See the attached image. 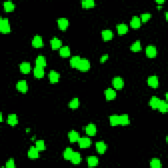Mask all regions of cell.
I'll return each instance as SVG.
<instances>
[{
    "mask_svg": "<svg viewBox=\"0 0 168 168\" xmlns=\"http://www.w3.org/2000/svg\"><path fill=\"white\" fill-rule=\"evenodd\" d=\"M0 31L2 33L7 34L11 32V26L7 18H1L0 20Z\"/></svg>",
    "mask_w": 168,
    "mask_h": 168,
    "instance_id": "1",
    "label": "cell"
},
{
    "mask_svg": "<svg viewBox=\"0 0 168 168\" xmlns=\"http://www.w3.org/2000/svg\"><path fill=\"white\" fill-rule=\"evenodd\" d=\"M77 68L83 72L87 71L90 68V62L86 58H81Z\"/></svg>",
    "mask_w": 168,
    "mask_h": 168,
    "instance_id": "2",
    "label": "cell"
},
{
    "mask_svg": "<svg viewBox=\"0 0 168 168\" xmlns=\"http://www.w3.org/2000/svg\"><path fill=\"white\" fill-rule=\"evenodd\" d=\"M112 85L117 89H122L124 86V81L120 76H116L112 79Z\"/></svg>",
    "mask_w": 168,
    "mask_h": 168,
    "instance_id": "3",
    "label": "cell"
},
{
    "mask_svg": "<svg viewBox=\"0 0 168 168\" xmlns=\"http://www.w3.org/2000/svg\"><path fill=\"white\" fill-rule=\"evenodd\" d=\"M78 142L79 146H80V148L81 149L88 148V147L90 146L91 144V140L89 137H80L78 141Z\"/></svg>",
    "mask_w": 168,
    "mask_h": 168,
    "instance_id": "4",
    "label": "cell"
},
{
    "mask_svg": "<svg viewBox=\"0 0 168 168\" xmlns=\"http://www.w3.org/2000/svg\"><path fill=\"white\" fill-rule=\"evenodd\" d=\"M146 54L147 57L150 58H154L157 55V49L156 46L153 45H149L146 48Z\"/></svg>",
    "mask_w": 168,
    "mask_h": 168,
    "instance_id": "5",
    "label": "cell"
},
{
    "mask_svg": "<svg viewBox=\"0 0 168 168\" xmlns=\"http://www.w3.org/2000/svg\"><path fill=\"white\" fill-rule=\"evenodd\" d=\"M147 84H148L149 86H150L151 87L153 88L158 87L159 85V81L157 76L152 75L149 76L148 79H147Z\"/></svg>",
    "mask_w": 168,
    "mask_h": 168,
    "instance_id": "6",
    "label": "cell"
},
{
    "mask_svg": "<svg viewBox=\"0 0 168 168\" xmlns=\"http://www.w3.org/2000/svg\"><path fill=\"white\" fill-rule=\"evenodd\" d=\"M97 151L98 152L99 154H103L106 152V150L107 149V145L106 143L102 141H98L95 144Z\"/></svg>",
    "mask_w": 168,
    "mask_h": 168,
    "instance_id": "7",
    "label": "cell"
},
{
    "mask_svg": "<svg viewBox=\"0 0 168 168\" xmlns=\"http://www.w3.org/2000/svg\"><path fill=\"white\" fill-rule=\"evenodd\" d=\"M32 45L35 47V48H41V47H43L44 45V43L42 37L39 36V35H36L32 40Z\"/></svg>",
    "mask_w": 168,
    "mask_h": 168,
    "instance_id": "8",
    "label": "cell"
},
{
    "mask_svg": "<svg viewBox=\"0 0 168 168\" xmlns=\"http://www.w3.org/2000/svg\"><path fill=\"white\" fill-rule=\"evenodd\" d=\"M17 88L20 92L26 93L28 89L27 82H26V81L25 80V79L19 80L17 84Z\"/></svg>",
    "mask_w": 168,
    "mask_h": 168,
    "instance_id": "9",
    "label": "cell"
},
{
    "mask_svg": "<svg viewBox=\"0 0 168 168\" xmlns=\"http://www.w3.org/2000/svg\"><path fill=\"white\" fill-rule=\"evenodd\" d=\"M57 23L58 27L61 30H65L69 25V21L66 18L64 17H61L57 20Z\"/></svg>",
    "mask_w": 168,
    "mask_h": 168,
    "instance_id": "10",
    "label": "cell"
},
{
    "mask_svg": "<svg viewBox=\"0 0 168 168\" xmlns=\"http://www.w3.org/2000/svg\"><path fill=\"white\" fill-rule=\"evenodd\" d=\"M60 77V74L56 72L55 70H51V71L49 72V81H51V83H57V82L59 81Z\"/></svg>",
    "mask_w": 168,
    "mask_h": 168,
    "instance_id": "11",
    "label": "cell"
},
{
    "mask_svg": "<svg viewBox=\"0 0 168 168\" xmlns=\"http://www.w3.org/2000/svg\"><path fill=\"white\" fill-rule=\"evenodd\" d=\"M39 151L36 146H31L28 151V156L32 159H36L39 157Z\"/></svg>",
    "mask_w": 168,
    "mask_h": 168,
    "instance_id": "12",
    "label": "cell"
},
{
    "mask_svg": "<svg viewBox=\"0 0 168 168\" xmlns=\"http://www.w3.org/2000/svg\"><path fill=\"white\" fill-rule=\"evenodd\" d=\"M45 74V70L43 67L36 66L34 68V75L36 78H42Z\"/></svg>",
    "mask_w": 168,
    "mask_h": 168,
    "instance_id": "13",
    "label": "cell"
},
{
    "mask_svg": "<svg viewBox=\"0 0 168 168\" xmlns=\"http://www.w3.org/2000/svg\"><path fill=\"white\" fill-rule=\"evenodd\" d=\"M105 97L108 101H110L116 98V92L112 88H108V89L105 91Z\"/></svg>",
    "mask_w": 168,
    "mask_h": 168,
    "instance_id": "14",
    "label": "cell"
},
{
    "mask_svg": "<svg viewBox=\"0 0 168 168\" xmlns=\"http://www.w3.org/2000/svg\"><path fill=\"white\" fill-rule=\"evenodd\" d=\"M50 43H51V48L53 49H58L61 48L62 45V41L57 37H53L50 41Z\"/></svg>",
    "mask_w": 168,
    "mask_h": 168,
    "instance_id": "15",
    "label": "cell"
},
{
    "mask_svg": "<svg viewBox=\"0 0 168 168\" xmlns=\"http://www.w3.org/2000/svg\"><path fill=\"white\" fill-rule=\"evenodd\" d=\"M85 132L86 133L89 135V136H93L95 135L97 133V128L96 125L93 123H89L88 124L86 128H85Z\"/></svg>",
    "mask_w": 168,
    "mask_h": 168,
    "instance_id": "16",
    "label": "cell"
},
{
    "mask_svg": "<svg viewBox=\"0 0 168 168\" xmlns=\"http://www.w3.org/2000/svg\"><path fill=\"white\" fill-rule=\"evenodd\" d=\"M116 28H117L118 33L120 35L126 34L129 30L128 26L125 24V23H120V24H118L117 25Z\"/></svg>",
    "mask_w": 168,
    "mask_h": 168,
    "instance_id": "17",
    "label": "cell"
},
{
    "mask_svg": "<svg viewBox=\"0 0 168 168\" xmlns=\"http://www.w3.org/2000/svg\"><path fill=\"white\" fill-rule=\"evenodd\" d=\"M20 70L22 73L28 74L31 70L30 63L28 62H23L20 64Z\"/></svg>",
    "mask_w": 168,
    "mask_h": 168,
    "instance_id": "18",
    "label": "cell"
},
{
    "mask_svg": "<svg viewBox=\"0 0 168 168\" xmlns=\"http://www.w3.org/2000/svg\"><path fill=\"white\" fill-rule=\"evenodd\" d=\"M68 138L70 142L74 143L79 140L80 136H79V133L75 130H72L68 133Z\"/></svg>",
    "mask_w": 168,
    "mask_h": 168,
    "instance_id": "19",
    "label": "cell"
},
{
    "mask_svg": "<svg viewBox=\"0 0 168 168\" xmlns=\"http://www.w3.org/2000/svg\"><path fill=\"white\" fill-rule=\"evenodd\" d=\"M130 25L133 28H138L141 25V20L140 17L137 16H133L131 20Z\"/></svg>",
    "mask_w": 168,
    "mask_h": 168,
    "instance_id": "20",
    "label": "cell"
},
{
    "mask_svg": "<svg viewBox=\"0 0 168 168\" xmlns=\"http://www.w3.org/2000/svg\"><path fill=\"white\" fill-rule=\"evenodd\" d=\"M19 122L18 117H17V114H11L8 116L7 118V123L8 124H9L12 126H14L17 125Z\"/></svg>",
    "mask_w": 168,
    "mask_h": 168,
    "instance_id": "21",
    "label": "cell"
},
{
    "mask_svg": "<svg viewBox=\"0 0 168 168\" xmlns=\"http://www.w3.org/2000/svg\"><path fill=\"white\" fill-rule=\"evenodd\" d=\"M102 37L103 40L105 41L110 40L113 37V32L111 30L106 29V30L102 31Z\"/></svg>",
    "mask_w": 168,
    "mask_h": 168,
    "instance_id": "22",
    "label": "cell"
},
{
    "mask_svg": "<svg viewBox=\"0 0 168 168\" xmlns=\"http://www.w3.org/2000/svg\"><path fill=\"white\" fill-rule=\"evenodd\" d=\"M87 164L89 167H95L99 164V159L94 156H89L87 158Z\"/></svg>",
    "mask_w": 168,
    "mask_h": 168,
    "instance_id": "23",
    "label": "cell"
},
{
    "mask_svg": "<svg viewBox=\"0 0 168 168\" xmlns=\"http://www.w3.org/2000/svg\"><path fill=\"white\" fill-rule=\"evenodd\" d=\"M161 100L158 98V97L156 96H153L151 97L149 101V105L152 108H158L159 104H160Z\"/></svg>",
    "mask_w": 168,
    "mask_h": 168,
    "instance_id": "24",
    "label": "cell"
},
{
    "mask_svg": "<svg viewBox=\"0 0 168 168\" xmlns=\"http://www.w3.org/2000/svg\"><path fill=\"white\" fill-rule=\"evenodd\" d=\"M70 161L72 162V163L73 164H75V165L79 164L81 161V154L78 152H74V154L72 156V158H71V160H70Z\"/></svg>",
    "mask_w": 168,
    "mask_h": 168,
    "instance_id": "25",
    "label": "cell"
},
{
    "mask_svg": "<svg viewBox=\"0 0 168 168\" xmlns=\"http://www.w3.org/2000/svg\"><path fill=\"white\" fill-rule=\"evenodd\" d=\"M36 66H41V67H45L47 64L45 57L43 55H38L36 59Z\"/></svg>",
    "mask_w": 168,
    "mask_h": 168,
    "instance_id": "26",
    "label": "cell"
},
{
    "mask_svg": "<svg viewBox=\"0 0 168 168\" xmlns=\"http://www.w3.org/2000/svg\"><path fill=\"white\" fill-rule=\"evenodd\" d=\"M59 53L61 57H67L70 55V49L68 46H63L60 48Z\"/></svg>",
    "mask_w": 168,
    "mask_h": 168,
    "instance_id": "27",
    "label": "cell"
},
{
    "mask_svg": "<svg viewBox=\"0 0 168 168\" xmlns=\"http://www.w3.org/2000/svg\"><path fill=\"white\" fill-rule=\"evenodd\" d=\"M74 154L73 150L70 148V147H67L66 149L64 150L63 152V157L66 160H70L72 158V156Z\"/></svg>",
    "mask_w": 168,
    "mask_h": 168,
    "instance_id": "28",
    "label": "cell"
},
{
    "mask_svg": "<svg viewBox=\"0 0 168 168\" xmlns=\"http://www.w3.org/2000/svg\"><path fill=\"white\" fill-rule=\"evenodd\" d=\"M4 7L5 11L9 12V11H12L14 10V4H13V2L12 1L9 0V1H6L4 3Z\"/></svg>",
    "mask_w": 168,
    "mask_h": 168,
    "instance_id": "29",
    "label": "cell"
},
{
    "mask_svg": "<svg viewBox=\"0 0 168 168\" xmlns=\"http://www.w3.org/2000/svg\"><path fill=\"white\" fill-rule=\"evenodd\" d=\"M81 60V58L78 55L74 56L70 60V66L73 68H77V66L78 65V64L79 63V61Z\"/></svg>",
    "mask_w": 168,
    "mask_h": 168,
    "instance_id": "30",
    "label": "cell"
},
{
    "mask_svg": "<svg viewBox=\"0 0 168 168\" xmlns=\"http://www.w3.org/2000/svg\"><path fill=\"white\" fill-rule=\"evenodd\" d=\"M120 125H128L129 123V118L128 114H122L119 116Z\"/></svg>",
    "mask_w": 168,
    "mask_h": 168,
    "instance_id": "31",
    "label": "cell"
},
{
    "mask_svg": "<svg viewBox=\"0 0 168 168\" xmlns=\"http://www.w3.org/2000/svg\"><path fill=\"white\" fill-rule=\"evenodd\" d=\"M110 123L112 125L116 126L120 125V120L118 115H112L110 116Z\"/></svg>",
    "mask_w": 168,
    "mask_h": 168,
    "instance_id": "32",
    "label": "cell"
},
{
    "mask_svg": "<svg viewBox=\"0 0 168 168\" xmlns=\"http://www.w3.org/2000/svg\"><path fill=\"white\" fill-rule=\"evenodd\" d=\"M158 108L159 109V110H160L161 112H167V109H168V105L166 101H160V104H159V106Z\"/></svg>",
    "mask_w": 168,
    "mask_h": 168,
    "instance_id": "33",
    "label": "cell"
},
{
    "mask_svg": "<svg viewBox=\"0 0 168 168\" xmlns=\"http://www.w3.org/2000/svg\"><path fill=\"white\" fill-rule=\"evenodd\" d=\"M130 48L132 51H134V52L139 51L141 49V45L140 40L135 41V42L131 45Z\"/></svg>",
    "mask_w": 168,
    "mask_h": 168,
    "instance_id": "34",
    "label": "cell"
},
{
    "mask_svg": "<svg viewBox=\"0 0 168 168\" xmlns=\"http://www.w3.org/2000/svg\"><path fill=\"white\" fill-rule=\"evenodd\" d=\"M150 167L152 168H160L162 167V164L160 160L158 158H154L150 162Z\"/></svg>",
    "mask_w": 168,
    "mask_h": 168,
    "instance_id": "35",
    "label": "cell"
},
{
    "mask_svg": "<svg viewBox=\"0 0 168 168\" xmlns=\"http://www.w3.org/2000/svg\"><path fill=\"white\" fill-rule=\"evenodd\" d=\"M95 3L93 0H83L81 1L82 6L85 8H91L95 6Z\"/></svg>",
    "mask_w": 168,
    "mask_h": 168,
    "instance_id": "36",
    "label": "cell"
},
{
    "mask_svg": "<svg viewBox=\"0 0 168 168\" xmlns=\"http://www.w3.org/2000/svg\"><path fill=\"white\" fill-rule=\"evenodd\" d=\"M79 105V101L78 98H74L68 103V107L70 108L75 109L77 108Z\"/></svg>",
    "mask_w": 168,
    "mask_h": 168,
    "instance_id": "37",
    "label": "cell"
},
{
    "mask_svg": "<svg viewBox=\"0 0 168 168\" xmlns=\"http://www.w3.org/2000/svg\"><path fill=\"white\" fill-rule=\"evenodd\" d=\"M36 147L40 150L42 151L45 149V144L43 140H37L36 143Z\"/></svg>",
    "mask_w": 168,
    "mask_h": 168,
    "instance_id": "38",
    "label": "cell"
},
{
    "mask_svg": "<svg viewBox=\"0 0 168 168\" xmlns=\"http://www.w3.org/2000/svg\"><path fill=\"white\" fill-rule=\"evenodd\" d=\"M150 17H151V14H150V13L146 12V13H144L141 14L140 19H141V22H146L150 19Z\"/></svg>",
    "mask_w": 168,
    "mask_h": 168,
    "instance_id": "39",
    "label": "cell"
},
{
    "mask_svg": "<svg viewBox=\"0 0 168 168\" xmlns=\"http://www.w3.org/2000/svg\"><path fill=\"white\" fill-rule=\"evenodd\" d=\"M5 167L7 168H14L15 167V163H14V161L13 158H11L6 162V165H5Z\"/></svg>",
    "mask_w": 168,
    "mask_h": 168,
    "instance_id": "40",
    "label": "cell"
},
{
    "mask_svg": "<svg viewBox=\"0 0 168 168\" xmlns=\"http://www.w3.org/2000/svg\"><path fill=\"white\" fill-rule=\"evenodd\" d=\"M108 58V54H104L101 57V60H100V61H101V63H105V62L107 61Z\"/></svg>",
    "mask_w": 168,
    "mask_h": 168,
    "instance_id": "41",
    "label": "cell"
},
{
    "mask_svg": "<svg viewBox=\"0 0 168 168\" xmlns=\"http://www.w3.org/2000/svg\"><path fill=\"white\" fill-rule=\"evenodd\" d=\"M156 1L157 2L158 4H163V3L164 2V0H156Z\"/></svg>",
    "mask_w": 168,
    "mask_h": 168,
    "instance_id": "42",
    "label": "cell"
},
{
    "mask_svg": "<svg viewBox=\"0 0 168 168\" xmlns=\"http://www.w3.org/2000/svg\"><path fill=\"white\" fill-rule=\"evenodd\" d=\"M0 122H3V114L1 112L0 113Z\"/></svg>",
    "mask_w": 168,
    "mask_h": 168,
    "instance_id": "43",
    "label": "cell"
}]
</instances>
